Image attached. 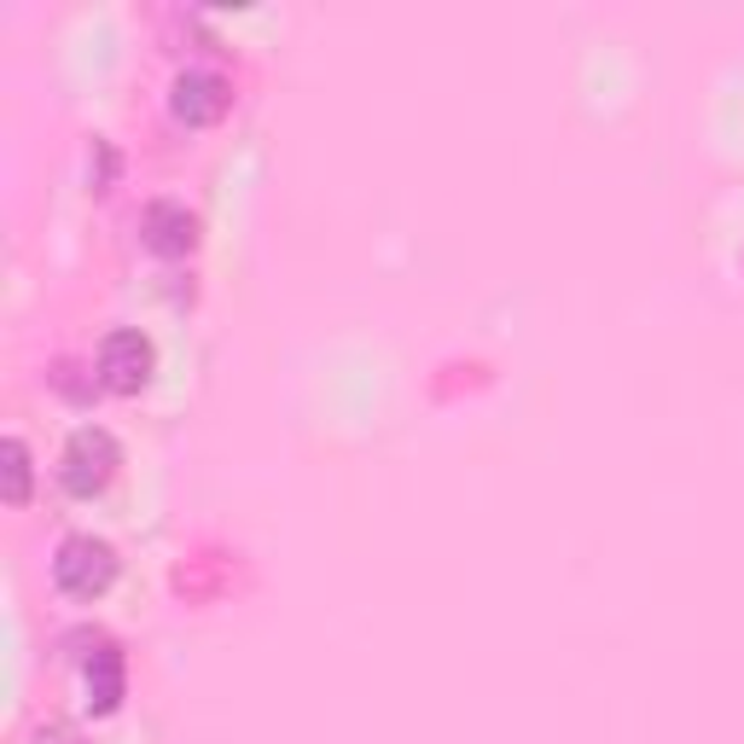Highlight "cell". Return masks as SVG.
<instances>
[{
    "mask_svg": "<svg viewBox=\"0 0 744 744\" xmlns=\"http://www.w3.org/2000/svg\"><path fill=\"white\" fill-rule=\"evenodd\" d=\"M216 76L210 70H187L181 76V82H175V106H181V111H204V106H216Z\"/></svg>",
    "mask_w": 744,
    "mask_h": 744,
    "instance_id": "cell-4",
    "label": "cell"
},
{
    "mask_svg": "<svg viewBox=\"0 0 744 744\" xmlns=\"http://www.w3.org/2000/svg\"><path fill=\"white\" fill-rule=\"evenodd\" d=\"M7 459H12V500H18L23 483H30V459H23V443H7Z\"/></svg>",
    "mask_w": 744,
    "mask_h": 744,
    "instance_id": "cell-5",
    "label": "cell"
},
{
    "mask_svg": "<svg viewBox=\"0 0 744 744\" xmlns=\"http://www.w3.org/2000/svg\"><path fill=\"white\" fill-rule=\"evenodd\" d=\"M53 576L70 587V594H93V587H106V576H111V547L93 542V535H70L53 558Z\"/></svg>",
    "mask_w": 744,
    "mask_h": 744,
    "instance_id": "cell-1",
    "label": "cell"
},
{
    "mask_svg": "<svg viewBox=\"0 0 744 744\" xmlns=\"http://www.w3.org/2000/svg\"><path fill=\"white\" fill-rule=\"evenodd\" d=\"M146 227H151V245H163V250H175V245L192 239V216H181L175 204H151V210H146Z\"/></svg>",
    "mask_w": 744,
    "mask_h": 744,
    "instance_id": "cell-3",
    "label": "cell"
},
{
    "mask_svg": "<svg viewBox=\"0 0 744 744\" xmlns=\"http://www.w3.org/2000/svg\"><path fill=\"white\" fill-rule=\"evenodd\" d=\"M99 367L111 373V384H140L146 367H151V349L140 331H111L106 349H99Z\"/></svg>",
    "mask_w": 744,
    "mask_h": 744,
    "instance_id": "cell-2",
    "label": "cell"
}]
</instances>
